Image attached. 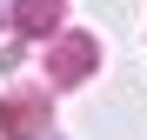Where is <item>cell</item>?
<instances>
[{
    "label": "cell",
    "instance_id": "cell-1",
    "mask_svg": "<svg viewBox=\"0 0 147 140\" xmlns=\"http://www.w3.org/2000/svg\"><path fill=\"white\" fill-rule=\"evenodd\" d=\"M87 67H94V47L87 40H67L60 54H54V80H80Z\"/></svg>",
    "mask_w": 147,
    "mask_h": 140
},
{
    "label": "cell",
    "instance_id": "cell-2",
    "mask_svg": "<svg viewBox=\"0 0 147 140\" xmlns=\"http://www.w3.org/2000/svg\"><path fill=\"white\" fill-rule=\"evenodd\" d=\"M60 0H20V33H54Z\"/></svg>",
    "mask_w": 147,
    "mask_h": 140
}]
</instances>
